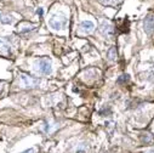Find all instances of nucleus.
<instances>
[{"label": "nucleus", "instance_id": "12", "mask_svg": "<svg viewBox=\"0 0 154 153\" xmlns=\"http://www.w3.org/2000/svg\"><path fill=\"white\" fill-rule=\"evenodd\" d=\"M36 12H38V15H43V10H42V9H39Z\"/></svg>", "mask_w": 154, "mask_h": 153}, {"label": "nucleus", "instance_id": "3", "mask_svg": "<svg viewBox=\"0 0 154 153\" xmlns=\"http://www.w3.org/2000/svg\"><path fill=\"white\" fill-rule=\"evenodd\" d=\"M143 27H144V32L147 34H152L154 32V16L153 15H147L143 22Z\"/></svg>", "mask_w": 154, "mask_h": 153}, {"label": "nucleus", "instance_id": "7", "mask_svg": "<svg viewBox=\"0 0 154 153\" xmlns=\"http://www.w3.org/2000/svg\"><path fill=\"white\" fill-rule=\"evenodd\" d=\"M107 56H108V58H109L110 61L117 60V56H118V54H117V49H115L114 46L110 48V49L108 50V52H107Z\"/></svg>", "mask_w": 154, "mask_h": 153}, {"label": "nucleus", "instance_id": "9", "mask_svg": "<svg viewBox=\"0 0 154 153\" xmlns=\"http://www.w3.org/2000/svg\"><path fill=\"white\" fill-rule=\"evenodd\" d=\"M0 51L5 52V54H9L10 52V46L5 42H3V40H0Z\"/></svg>", "mask_w": 154, "mask_h": 153}, {"label": "nucleus", "instance_id": "6", "mask_svg": "<svg viewBox=\"0 0 154 153\" xmlns=\"http://www.w3.org/2000/svg\"><path fill=\"white\" fill-rule=\"evenodd\" d=\"M0 22L3 24H12L15 22V18L9 14H0Z\"/></svg>", "mask_w": 154, "mask_h": 153}, {"label": "nucleus", "instance_id": "1", "mask_svg": "<svg viewBox=\"0 0 154 153\" xmlns=\"http://www.w3.org/2000/svg\"><path fill=\"white\" fill-rule=\"evenodd\" d=\"M66 24H67V18L63 15H54L49 20V26L52 29H56V30L63 29L66 27Z\"/></svg>", "mask_w": 154, "mask_h": 153}, {"label": "nucleus", "instance_id": "2", "mask_svg": "<svg viewBox=\"0 0 154 153\" xmlns=\"http://www.w3.org/2000/svg\"><path fill=\"white\" fill-rule=\"evenodd\" d=\"M36 66H38L36 67L38 70H39L40 73H43V74H50L51 73V62L46 58L39 60V62L36 63Z\"/></svg>", "mask_w": 154, "mask_h": 153}, {"label": "nucleus", "instance_id": "11", "mask_svg": "<svg viewBox=\"0 0 154 153\" xmlns=\"http://www.w3.org/2000/svg\"><path fill=\"white\" fill-rule=\"evenodd\" d=\"M22 153H35V148H28V149H26Z\"/></svg>", "mask_w": 154, "mask_h": 153}, {"label": "nucleus", "instance_id": "10", "mask_svg": "<svg viewBox=\"0 0 154 153\" xmlns=\"http://www.w3.org/2000/svg\"><path fill=\"white\" fill-rule=\"evenodd\" d=\"M117 82H118L119 84H126V83L129 82V75H128V74H123V75H120Z\"/></svg>", "mask_w": 154, "mask_h": 153}, {"label": "nucleus", "instance_id": "5", "mask_svg": "<svg viewBox=\"0 0 154 153\" xmlns=\"http://www.w3.org/2000/svg\"><path fill=\"white\" fill-rule=\"evenodd\" d=\"M21 80L23 82V85L24 86H34L38 83V80L30 78V76H28V75H24V74L21 75Z\"/></svg>", "mask_w": 154, "mask_h": 153}, {"label": "nucleus", "instance_id": "8", "mask_svg": "<svg viewBox=\"0 0 154 153\" xmlns=\"http://www.w3.org/2000/svg\"><path fill=\"white\" fill-rule=\"evenodd\" d=\"M101 32L103 34H109L112 32V26L109 23H107V22H103L102 26H101Z\"/></svg>", "mask_w": 154, "mask_h": 153}, {"label": "nucleus", "instance_id": "4", "mask_svg": "<svg viewBox=\"0 0 154 153\" xmlns=\"http://www.w3.org/2000/svg\"><path fill=\"white\" fill-rule=\"evenodd\" d=\"M80 28H82V30L84 33H88L89 34V33H91L95 29V23L92 21H90V20H86V21H83L82 22Z\"/></svg>", "mask_w": 154, "mask_h": 153}]
</instances>
